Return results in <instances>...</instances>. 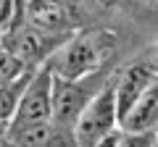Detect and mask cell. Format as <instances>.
Returning a JSON list of instances; mask_svg holds the SVG:
<instances>
[{
	"label": "cell",
	"instance_id": "cell-12",
	"mask_svg": "<svg viewBox=\"0 0 158 147\" xmlns=\"http://www.w3.org/2000/svg\"><path fill=\"white\" fill-rule=\"evenodd\" d=\"M156 142H158V129H148V131H124L121 129L118 147H153Z\"/></svg>",
	"mask_w": 158,
	"mask_h": 147
},
{
	"label": "cell",
	"instance_id": "cell-6",
	"mask_svg": "<svg viewBox=\"0 0 158 147\" xmlns=\"http://www.w3.org/2000/svg\"><path fill=\"white\" fill-rule=\"evenodd\" d=\"M158 71L150 63H132L116 76V110H118V124L124 121V116L132 110L140 95L153 84Z\"/></svg>",
	"mask_w": 158,
	"mask_h": 147
},
{
	"label": "cell",
	"instance_id": "cell-14",
	"mask_svg": "<svg viewBox=\"0 0 158 147\" xmlns=\"http://www.w3.org/2000/svg\"><path fill=\"white\" fill-rule=\"evenodd\" d=\"M8 134V121H0V139Z\"/></svg>",
	"mask_w": 158,
	"mask_h": 147
},
{
	"label": "cell",
	"instance_id": "cell-10",
	"mask_svg": "<svg viewBox=\"0 0 158 147\" xmlns=\"http://www.w3.org/2000/svg\"><path fill=\"white\" fill-rule=\"evenodd\" d=\"M29 76H32V71H27L21 79L11 81V84L0 87V121H8V124H11V118H13V113H16V105H19V100H21V92H24V87H27Z\"/></svg>",
	"mask_w": 158,
	"mask_h": 147
},
{
	"label": "cell",
	"instance_id": "cell-15",
	"mask_svg": "<svg viewBox=\"0 0 158 147\" xmlns=\"http://www.w3.org/2000/svg\"><path fill=\"white\" fill-rule=\"evenodd\" d=\"M153 147H158V142H156V145H153Z\"/></svg>",
	"mask_w": 158,
	"mask_h": 147
},
{
	"label": "cell",
	"instance_id": "cell-2",
	"mask_svg": "<svg viewBox=\"0 0 158 147\" xmlns=\"http://www.w3.org/2000/svg\"><path fill=\"white\" fill-rule=\"evenodd\" d=\"M111 76L100 74V68L87 74V76H79V79H66V76L53 71V118L50 121L58 129H71L74 131V124H77L79 113L100 92V87Z\"/></svg>",
	"mask_w": 158,
	"mask_h": 147
},
{
	"label": "cell",
	"instance_id": "cell-13",
	"mask_svg": "<svg viewBox=\"0 0 158 147\" xmlns=\"http://www.w3.org/2000/svg\"><path fill=\"white\" fill-rule=\"evenodd\" d=\"M118 139H121V126L113 129V131H108V134H103L92 147H118Z\"/></svg>",
	"mask_w": 158,
	"mask_h": 147
},
{
	"label": "cell",
	"instance_id": "cell-1",
	"mask_svg": "<svg viewBox=\"0 0 158 147\" xmlns=\"http://www.w3.org/2000/svg\"><path fill=\"white\" fill-rule=\"evenodd\" d=\"M116 47V34L111 29H90V32L71 34L66 42L50 58V66L56 74L66 79H79L87 74L103 68V63L111 58Z\"/></svg>",
	"mask_w": 158,
	"mask_h": 147
},
{
	"label": "cell",
	"instance_id": "cell-11",
	"mask_svg": "<svg viewBox=\"0 0 158 147\" xmlns=\"http://www.w3.org/2000/svg\"><path fill=\"white\" fill-rule=\"evenodd\" d=\"M27 71H34V68H27L6 45H3V42H0V87H3V84H11V81H16V79H21Z\"/></svg>",
	"mask_w": 158,
	"mask_h": 147
},
{
	"label": "cell",
	"instance_id": "cell-3",
	"mask_svg": "<svg viewBox=\"0 0 158 147\" xmlns=\"http://www.w3.org/2000/svg\"><path fill=\"white\" fill-rule=\"evenodd\" d=\"M118 129V110H116V76L100 87L95 97L85 105L74 124V137L79 147H92L103 134Z\"/></svg>",
	"mask_w": 158,
	"mask_h": 147
},
{
	"label": "cell",
	"instance_id": "cell-5",
	"mask_svg": "<svg viewBox=\"0 0 158 147\" xmlns=\"http://www.w3.org/2000/svg\"><path fill=\"white\" fill-rule=\"evenodd\" d=\"M71 34L74 32H48V29H40V26H34V24H21L16 32L6 34L0 42H3L27 68H40L42 63H48L56 55V50L71 37Z\"/></svg>",
	"mask_w": 158,
	"mask_h": 147
},
{
	"label": "cell",
	"instance_id": "cell-9",
	"mask_svg": "<svg viewBox=\"0 0 158 147\" xmlns=\"http://www.w3.org/2000/svg\"><path fill=\"white\" fill-rule=\"evenodd\" d=\"M8 134L19 147H50L56 142V137H61V129L53 121H42V124H32V126H24V129L8 131Z\"/></svg>",
	"mask_w": 158,
	"mask_h": 147
},
{
	"label": "cell",
	"instance_id": "cell-4",
	"mask_svg": "<svg viewBox=\"0 0 158 147\" xmlns=\"http://www.w3.org/2000/svg\"><path fill=\"white\" fill-rule=\"evenodd\" d=\"M50 118H53V68L48 61L32 71V76L21 92V100L16 105V113L8 124V131L42 124V121H50Z\"/></svg>",
	"mask_w": 158,
	"mask_h": 147
},
{
	"label": "cell",
	"instance_id": "cell-8",
	"mask_svg": "<svg viewBox=\"0 0 158 147\" xmlns=\"http://www.w3.org/2000/svg\"><path fill=\"white\" fill-rule=\"evenodd\" d=\"M29 24L40 29H48V32H69L71 29V16H69L66 0H50V3H42V6L27 8Z\"/></svg>",
	"mask_w": 158,
	"mask_h": 147
},
{
	"label": "cell",
	"instance_id": "cell-7",
	"mask_svg": "<svg viewBox=\"0 0 158 147\" xmlns=\"http://www.w3.org/2000/svg\"><path fill=\"white\" fill-rule=\"evenodd\" d=\"M124 131H148L158 129V76L153 79V84L140 95V100L132 105V110L121 121Z\"/></svg>",
	"mask_w": 158,
	"mask_h": 147
}]
</instances>
